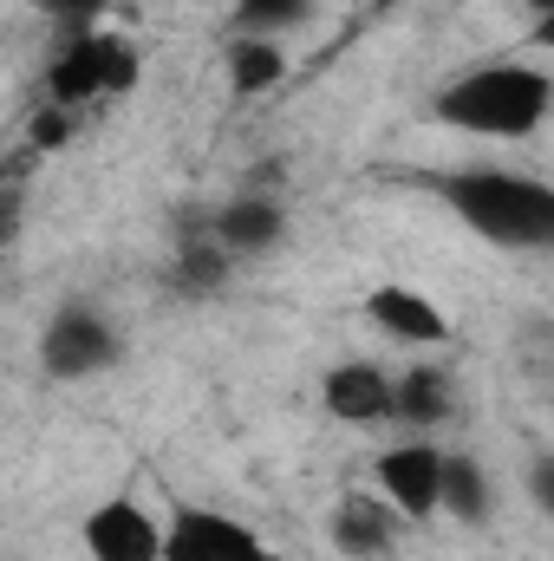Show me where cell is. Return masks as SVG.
<instances>
[{"label":"cell","instance_id":"obj_5","mask_svg":"<svg viewBox=\"0 0 554 561\" xmlns=\"http://www.w3.org/2000/svg\"><path fill=\"white\" fill-rule=\"evenodd\" d=\"M209 236L229 262H262L287 242V196H280V176L262 163L222 209H209Z\"/></svg>","mask_w":554,"mask_h":561},{"label":"cell","instance_id":"obj_17","mask_svg":"<svg viewBox=\"0 0 554 561\" xmlns=\"http://www.w3.org/2000/svg\"><path fill=\"white\" fill-rule=\"evenodd\" d=\"M307 13H313V0H235V33L280 39V33H293Z\"/></svg>","mask_w":554,"mask_h":561},{"label":"cell","instance_id":"obj_7","mask_svg":"<svg viewBox=\"0 0 554 561\" xmlns=\"http://www.w3.org/2000/svg\"><path fill=\"white\" fill-rule=\"evenodd\" d=\"M437 483H443V444L437 437H392L372 457V490L405 516V523H430L437 516Z\"/></svg>","mask_w":554,"mask_h":561},{"label":"cell","instance_id":"obj_8","mask_svg":"<svg viewBox=\"0 0 554 561\" xmlns=\"http://www.w3.org/2000/svg\"><path fill=\"white\" fill-rule=\"evenodd\" d=\"M79 542H85L92 561H163V516H157L143 496L118 490V496H105L99 510H85Z\"/></svg>","mask_w":554,"mask_h":561},{"label":"cell","instance_id":"obj_3","mask_svg":"<svg viewBox=\"0 0 554 561\" xmlns=\"http://www.w3.org/2000/svg\"><path fill=\"white\" fill-rule=\"evenodd\" d=\"M143 72V53L138 39L112 33V26H92V33H72L53 66H46V105H66V112H92V105H112L138 85Z\"/></svg>","mask_w":554,"mask_h":561},{"label":"cell","instance_id":"obj_14","mask_svg":"<svg viewBox=\"0 0 554 561\" xmlns=\"http://www.w3.org/2000/svg\"><path fill=\"white\" fill-rule=\"evenodd\" d=\"M229 275H235V262L216 249V236H209V216H196V222L176 236V268H170L176 294H189V300H209V294H222V287H229Z\"/></svg>","mask_w":554,"mask_h":561},{"label":"cell","instance_id":"obj_12","mask_svg":"<svg viewBox=\"0 0 554 561\" xmlns=\"http://www.w3.org/2000/svg\"><path fill=\"white\" fill-rule=\"evenodd\" d=\"M457 412V373L450 366H430V359H417L405 373H392V419L399 431H412V437H430V431H443Z\"/></svg>","mask_w":554,"mask_h":561},{"label":"cell","instance_id":"obj_16","mask_svg":"<svg viewBox=\"0 0 554 561\" xmlns=\"http://www.w3.org/2000/svg\"><path fill=\"white\" fill-rule=\"evenodd\" d=\"M33 150H13V157H0V249L20 236V222H26V190H33Z\"/></svg>","mask_w":554,"mask_h":561},{"label":"cell","instance_id":"obj_1","mask_svg":"<svg viewBox=\"0 0 554 561\" xmlns=\"http://www.w3.org/2000/svg\"><path fill=\"white\" fill-rule=\"evenodd\" d=\"M430 190L443 196V209L470 236H483V242H496L509 255H542L554 242V190L542 176H529V170L470 163V170L430 176Z\"/></svg>","mask_w":554,"mask_h":561},{"label":"cell","instance_id":"obj_10","mask_svg":"<svg viewBox=\"0 0 554 561\" xmlns=\"http://www.w3.org/2000/svg\"><path fill=\"white\" fill-rule=\"evenodd\" d=\"M366 320H372V333L379 340H392V346H443L450 340V320H443V307L430 300V294H417L405 280H379L372 294H366Z\"/></svg>","mask_w":554,"mask_h":561},{"label":"cell","instance_id":"obj_19","mask_svg":"<svg viewBox=\"0 0 554 561\" xmlns=\"http://www.w3.org/2000/svg\"><path fill=\"white\" fill-rule=\"evenodd\" d=\"M72 131H79V112H66V105H39V112H33V125H26V150H33V157L66 150Z\"/></svg>","mask_w":554,"mask_h":561},{"label":"cell","instance_id":"obj_9","mask_svg":"<svg viewBox=\"0 0 554 561\" xmlns=\"http://www.w3.org/2000/svg\"><path fill=\"white\" fill-rule=\"evenodd\" d=\"M399 529H405V516L379 490H346L333 503V516H326V542H333V556H346V561L392 556L399 549Z\"/></svg>","mask_w":554,"mask_h":561},{"label":"cell","instance_id":"obj_13","mask_svg":"<svg viewBox=\"0 0 554 561\" xmlns=\"http://www.w3.org/2000/svg\"><path fill=\"white\" fill-rule=\"evenodd\" d=\"M437 516L463 529H489L496 516V477L476 450H443V483H437Z\"/></svg>","mask_w":554,"mask_h":561},{"label":"cell","instance_id":"obj_15","mask_svg":"<svg viewBox=\"0 0 554 561\" xmlns=\"http://www.w3.org/2000/svg\"><path fill=\"white\" fill-rule=\"evenodd\" d=\"M222 66H229V85L242 99H262V92H275L280 79H287V46L280 39H255V33H235Z\"/></svg>","mask_w":554,"mask_h":561},{"label":"cell","instance_id":"obj_4","mask_svg":"<svg viewBox=\"0 0 554 561\" xmlns=\"http://www.w3.org/2000/svg\"><path fill=\"white\" fill-rule=\"evenodd\" d=\"M125 359V333L112 313H99L92 300H66L46 327H39V373L53 386H85L105 379Z\"/></svg>","mask_w":554,"mask_h":561},{"label":"cell","instance_id":"obj_11","mask_svg":"<svg viewBox=\"0 0 554 561\" xmlns=\"http://www.w3.org/2000/svg\"><path fill=\"white\" fill-rule=\"evenodd\" d=\"M320 405H326L333 424L372 431V424L392 419V373L372 366V359H339V366L320 379Z\"/></svg>","mask_w":554,"mask_h":561},{"label":"cell","instance_id":"obj_2","mask_svg":"<svg viewBox=\"0 0 554 561\" xmlns=\"http://www.w3.org/2000/svg\"><path fill=\"white\" fill-rule=\"evenodd\" d=\"M437 125L463 131V138H503L522 144L549 125L554 112V79L542 59H483L463 66L443 92H437Z\"/></svg>","mask_w":554,"mask_h":561},{"label":"cell","instance_id":"obj_18","mask_svg":"<svg viewBox=\"0 0 554 561\" xmlns=\"http://www.w3.org/2000/svg\"><path fill=\"white\" fill-rule=\"evenodd\" d=\"M26 7H33L46 26H59L66 39H72V33H92V26L112 13V0H26Z\"/></svg>","mask_w":554,"mask_h":561},{"label":"cell","instance_id":"obj_6","mask_svg":"<svg viewBox=\"0 0 554 561\" xmlns=\"http://www.w3.org/2000/svg\"><path fill=\"white\" fill-rule=\"evenodd\" d=\"M163 561H287V556L255 523H242L229 510H209V503H183L163 523Z\"/></svg>","mask_w":554,"mask_h":561}]
</instances>
